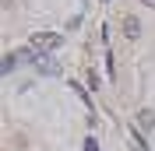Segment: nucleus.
Wrapping results in <instances>:
<instances>
[{
    "label": "nucleus",
    "instance_id": "1",
    "mask_svg": "<svg viewBox=\"0 0 155 151\" xmlns=\"http://www.w3.org/2000/svg\"><path fill=\"white\" fill-rule=\"evenodd\" d=\"M64 39L57 35V32H35V35H28V49H35V53H49V49H57Z\"/></svg>",
    "mask_w": 155,
    "mask_h": 151
},
{
    "label": "nucleus",
    "instance_id": "2",
    "mask_svg": "<svg viewBox=\"0 0 155 151\" xmlns=\"http://www.w3.org/2000/svg\"><path fill=\"white\" fill-rule=\"evenodd\" d=\"M120 21H124V35L127 39H137V35H141V21H137L134 14H124Z\"/></svg>",
    "mask_w": 155,
    "mask_h": 151
},
{
    "label": "nucleus",
    "instance_id": "3",
    "mask_svg": "<svg viewBox=\"0 0 155 151\" xmlns=\"http://www.w3.org/2000/svg\"><path fill=\"white\" fill-rule=\"evenodd\" d=\"M152 123H155V113H137V127H145V130H152Z\"/></svg>",
    "mask_w": 155,
    "mask_h": 151
},
{
    "label": "nucleus",
    "instance_id": "4",
    "mask_svg": "<svg viewBox=\"0 0 155 151\" xmlns=\"http://www.w3.org/2000/svg\"><path fill=\"white\" fill-rule=\"evenodd\" d=\"M141 4H148V7H155V0H141Z\"/></svg>",
    "mask_w": 155,
    "mask_h": 151
}]
</instances>
